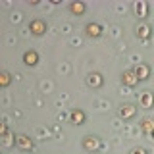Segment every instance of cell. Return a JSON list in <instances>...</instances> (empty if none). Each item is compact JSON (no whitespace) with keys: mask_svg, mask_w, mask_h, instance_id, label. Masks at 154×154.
I'll list each match as a JSON object with an SVG mask.
<instances>
[{"mask_svg":"<svg viewBox=\"0 0 154 154\" xmlns=\"http://www.w3.org/2000/svg\"><path fill=\"white\" fill-rule=\"evenodd\" d=\"M85 81L91 89H102V85H104V77H102L100 71H91V73L85 77Z\"/></svg>","mask_w":154,"mask_h":154,"instance_id":"277c9868","label":"cell"},{"mask_svg":"<svg viewBox=\"0 0 154 154\" xmlns=\"http://www.w3.org/2000/svg\"><path fill=\"white\" fill-rule=\"evenodd\" d=\"M150 35H152V27L148 25V23H143V25H137V37L139 38H150Z\"/></svg>","mask_w":154,"mask_h":154,"instance_id":"7c38bea8","label":"cell"},{"mask_svg":"<svg viewBox=\"0 0 154 154\" xmlns=\"http://www.w3.org/2000/svg\"><path fill=\"white\" fill-rule=\"evenodd\" d=\"M118 116L122 119H133L135 116H137V106H135V104H129V102H123L118 108Z\"/></svg>","mask_w":154,"mask_h":154,"instance_id":"7a4b0ae2","label":"cell"},{"mask_svg":"<svg viewBox=\"0 0 154 154\" xmlns=\"http://www.w3.org/2000/svg\"><path fill=\"white\" fill-rule=\"evenodd\" d=\"M85 119H87V114L83 112V110L73 108V110L69 112V122L73 123V125H83V123H85Z\"/></svg>","mask_w":154,"mask_h":154,"instance_id":"9c48e42d","label":"cell"},{"mask_svg":"<svg viewBox=\"0 0 154 154\" xmlns=\"http://www.w3.org/2000/svg\"><path fill=\"white\" fill-rule=\"evenodd\" d=\"M141 129H143V133L146 135V137H150L152 135V127H154V123H152V119H148V118H143L141 119Z\"/></svg>","mask_w":154,"mask_h":154,"instance_id":"5bb4252c","label":"cell"},{"mask_svg":"<svg viewBox=\"0 0 154 154\" xmlns=\"http://www.w3.org/2000/svg\"><path fill=\"white\" fill-rule=\"evenodd\" d=\"M29 31H31V35H35V37H42L46 33V21H42V19H31Z\"/></svg>","mask_w":154,"mask_h":154,"instance_id":"8992f818","label":"cell"},{"mask_svg":"<svg viewBox=\"0 0 154 154\" xmlns=\"http://www.w3.org/2000/svg\"><path fill=\"white\" fill-rule=\"evenodd\" d=\"M23 64L27 67H35L38 64V52L37 50H25L23 52Z\"/></svg>","mask_w":154,"mask_h":154,"instance_id":"ba28073f","label":"cell"},{"mask_svg":"<svg viewBox=\"0 0 154 154\" xmlns=\"http://www.w3.org/2000/svg\"><path fill=\"white\" fill-rule=\"evenodd\" d=\"M10 83H12V73L10 71H2L0 73V87L6 89V87H10Z\"/></svg>","mask_w":154,"mask_h":154,"instance_id":"9a60e30c","label":"cell"},{"mask_svg":"<svg viewBox=\"0 0 154 154\" xmlns=\"http://www.w3.org/2000/svg\"><path fill=\"white\" fill-rule=\"evenodd\" d=\"M81 144H83V148H85V150H89V152L102 148V141H100L96 135H85V137L81 139Z\"/></svg>","mask_w":154,"mask_h":154,"instance_id":"6da1fadb","label":"cell"},{"mask_svg":"<svg viewBox=\"0 0 154 154\" xmlns=\"http://www.w3.org/2000/svg\"><path fill=\"white\" fill-rule=\"evenodd\" d=\"M122 83L125 87H135L139 83V79H137V75L133 73V69H127V71H123L122 73Z\"/></svg>","mask_w":154,"mask_h":154,"instance_id":"30bf717a","label":"cell"},{"mask_svg":"<svg viewBox=\"0 0 154 154\" xmlns=\"http://www.w3.org/2000/svg\"><path fill=\"white\" fill-rule=\"evenodd\" d=\"M133 73L137 75L139 81H146L148 77H150V67H148L146 64H137L133 67Z\"/></svg>","mask_w":154,"mask_h":154,"instance_id":"52a82bcc","label":"cell"},{"mask_svg":"<svg viewBox=\"0 0 154 154\" xmlns=\"http://www.w3.org/2000/svg\"><path fill=\"white\" fill-rule=\"evenodd\" d=\"M16 144L21 148V150H33V148H35V141H33L29 135H25V133L16 135Z\"/></svg>","mask_w":154,"mask_h":154,"instance_id":"5b68a950","label":"cell"},{"mask_svg":"<svg viewBox=\"0 0 154 154\" xmlns=\"http://www.w3.org/2000/svg\"><path fill=\"white\" fill-rule=\"evenodd\" d=\"M135 14H137L139 17H146L148 16V6H146V2H143V0H139V2H135Z\"/></svg>","mask_w":154,"mask_h":154,"instance_id":"4fadbf2b","label":"cell"},{"mask_svg":"<svg viewBox=\"0 0 154 154\" xmlns=\"http://www.w3.org/2000/svg\"><path fill=\"white\" fill-rule=\"evenodd\" d=\"M69 12L73 16H83L87 12V4L81 2V0H73V2H69Z\"/></svg>","mask_w":154,"mask_h":154,"instance_id":"8fae6325","label":"cell"},{"mask_svg":"<svg viewBox=\"0 0 154 154\" xmlns=\"http://www.w3.org/2000/svg\"><path fill=\"white\" fill-rule=\"evenodd\" d=\"M104 33V27L100 25V23H94V21H89L85 25V35L89 38H100Z\"/></svg>","mask_w":154,"mask_h":154,"instance_id":"3957f363","label":"cell"},{"mask_svg":"<svg viewBox=\"0 0 154 154\" xmlns=\"http://www.w3.org/2000/svg\"><path fill=\"white\" fill-rule=\"evenodd\" d=\"M141 102H143L144 108H150V106H152V94L150 93H144L143 98H141Z\"/></svg>","mask_w":154,"mask_h":154,"instance_id":"2e32d148","label":"cell"}]
</instances>
